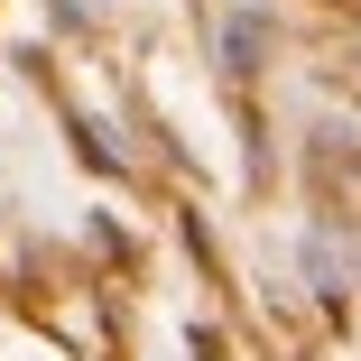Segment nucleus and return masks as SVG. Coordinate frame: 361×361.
<instances>
[{"label": "nucleus", "instance_id": "obj_1", "mask_svg": "<svg viewBox=\"0 0 361 361\" xmlns=\"http://www.w3.org/2000/svg\"><path fill=\"white\" fill-rule=\"evenodd\" d=\"M223 47H232V65L250 75V56H259V28H250V19H232V37H223Z\"/></svg>", "mask_w": 361, "mask_h": 361}]
</instances>
